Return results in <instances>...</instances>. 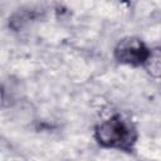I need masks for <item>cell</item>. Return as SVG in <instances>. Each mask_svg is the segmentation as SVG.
Instances as JSON below:
<instances>
[{
	"instance_id": "3",
	"label": "cell",
	"mask_w": 161,
	"mask_h": 161,
	"mask_svg": "<svg viewBox=\"0 0 161 161\" xmlns=\"http://www.w3.org/2000/svg\"><path fill=\"white\" fill-rule=\"evenodd\" d=\"M142 67L151 77L160 78L161 77V48L151 49L148 58Z\"/></svg>"
},
{
	"instance_id": "2",
	"label": "cell",
	"mask_w": 161,
	"mask_h": 161,
	"mask_svg": "<svg viewBox=\"0 0 161 161\" xmlns=\"http://www.w3.org/2000/svg\"><path fill=\"white\" fill-rule=\"evenodd\" d=\"M150 50L146 44L136 36H126L121 39L114 48V58L117 62L127 65H143L148 58Z\"/></svg>"
},
{
	"instance_id": "1",
	"label": "cell",
	"mask_w": 161,
	"mask_h": 161,
	"mask_svg": "<svg viewBox=\"0 0 161 161\" xmlns=\"http://www.w3.org/2000/svg\"><path fill=\"white\" fill-rule=\"evenodd\" d=\"M94 138L102 147L130 152L137 142L138 133L137 128L130 119L116 113L96 126Z\"/></svg>"
}]
</instances>
